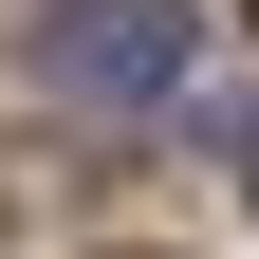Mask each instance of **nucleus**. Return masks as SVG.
<instances>
[{"label":"nucleus","instance_id":"1","mask_svg":"<svg viewBox=\"0 0 259 259\" xmlns=\"http://www.w3.org/2000/svg\"><path fill=\"white\" fill-rule=\"evenodd\" d=\"M37 74L93 93V111H167L204 74V19L185 0H37Z\"/></svg>","mask_w":259,"mask_h":259},{"label":"nucleus","instance_id":"2","mask_svg":"<svg viewBox=\"0 0 259 259\" xmlns=\"http://www.w3.org/2000/svg\"><path fill=\"white\" fill-rule=\"evenodd\" d=\"M222 148H241V185H259V93H241V111H222Z\"/></svg>","mask_w":259,"mask_h":259}]
</instances>
